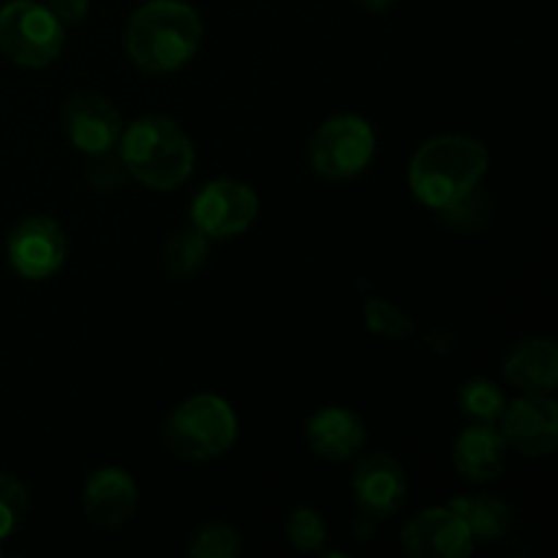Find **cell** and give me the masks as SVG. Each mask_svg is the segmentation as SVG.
Returning <instances> with one entry per match:
<instances>
[{
    "label": "cell",
    "mask_w": 558,
    "mask_h": 558,
    "mask_svg": "<svg viewBox=\"0 0 558 558\" xmlns=\"http://www.w3.org/2000/svg\"><path fill=\"white\" fill-rule=\"evenodd\" d=\"M488 172V150L480 140L463 134L434 136L425 142L409 167V185L425 207L452 210L461 205Z\"/></svg>",
    "instance_id": "1"
},
{
    "label": "cell",
    "mask_w": 558,
    "mask_h": 558,
    "mask_svg": "<svg viewBox=\"0 0 558 558\" xmlns=\"http://www.w3.org/2000/svg\"><path fill=\"white\" fill-rule=\"evenodd\" d=\"M199 47V14L180 0H150L131 14L125 27V52L131 63L150 74L183 69Z\"/></svg>",
    "instance_id": "2"
},
{
    "label": "cell",
    "mask_w": 558,
    "mask_h": 558,
    "mask_svg": "<svg viewBox=\"0 0 558 558\" xmlns=\"http://www.w3.org/2000/svg\"><path fill=\"white\" fill-rule=\"evenodd\" d=\"M118 145L131 178L153 191L180 189L194 172V142L178 120L163 114L134 120Z\"/></svg>",
    "instance_id": "3"
},
{
    "label": "cell",
    "mask_w": 558,
    "mask_h": 558,
    "mask_svg": "<svg viewBox=\"0 0 558 558\" xmlns=\"http://www.w3.org/2000/svg\"><path fill=\"white\" fill-rule=\"evenodd\" d=\"M238 441V414L223 398L202 392L185 398L163 423V445L185 461H210Z\"/></svg>",
    "instance_id": "4"
},
{
    "label": "cell",
    "mask_w": 558,
    "mask_h": 558,
    "mask_svg": "<svg viewBox=\"0 0 558 558\" xmlns=\"http://www.w3.org/2000/svg\"><path fill=\"white\" fill-rule=\"evenodd\" d=\"M63 49V25L36 0H11L0 9V52L25 69H44Z\"/></svg>",
    "instance_id": "5"
},
{
    "label": "cell",
    "mask_w": 558,
    "mask_h": 558,
    "mask_svg": "<svg viewBox=\"0 0 558 558\" xmlns=\"http://www.w3.org/2000/svg\"><path fill=\"white\" fill-rule=\"evenodd\" d=\"M376 150V131L360 114L325 120L311 140V167L327 180H347L363 172Z\"/></svg>",
    "instance_id": "6"
},
{
    "label": "cell",
    "mask_w": 558,
    "mask_h": 558,
    "mask_svg": "<svg viewBox=\"0 0 558 558\" xmlns=\"http://www.w3.org/2000/svg\"><path fill=\"white\" fill-rule=\"evenodd\" d=\"M256 216H259L256 191L232 178L210 180L191 202V223L207 240L238 238L256 221Z\"/></svg>",
    "instance_id": "7"
},
{
    "label": "cell",
    "mask_w": 558,
    "mask_h": 558,
    "mask_svg": "<svg viewBox=\"0 0 558 558\" xmlns=\"http://www.w3.org/2000/svg\"><path fill=\"white\" fill-rule=\"evenodd\" d=\"M11 267L27 281H44L54 276L65 262V234L58 221L33 216L16 223L5 243Z\"/></svg>",
    "instance_id": "8"
},
{
    "label": "cell",
    "mask_w": 558,
    "mask_h": 558,
    "mask_svg": "<svg viewBox=\"0 0 558 558\" xmlns=\"http://www.w3.org/2000/svg\"><path fill=\"white\" fill-rule=\"evenodd\" d=\"M403 550L414 558H466L474 537L452 507H430L417 512L401 532Z\"/></svg>",
    "instance_id": "9"
},
{
    "label": "cell",
    "mask_w": 558,
    "mask_h": 558,
    "mask_svg": "<svg viewBox=\"0 0 558 558\" xmlns=\"http://www.w3.org/2000/svg\"><path fill=\"white\" fill-rule=\"evenodd\" d=\"M63 129L71 145L87 156H107L123 134L118 107L98 93H76L63 107Z\"/></svg>",
    "instance_id": "10"
},
{
    "label": "cell",
    "mask_w": 558,
    "mask_h": 558,
    "mask_svg": "<svg viewBox=\"0 0 558 558\" xmlns=\"http://www.w3.org/2000/svg\"><path fill=\"white\" fill-rule=\"evenodd\" d=\"M499 420L507 447L532 458L556 450L558 407L550 396L518 398L515 403H507Z\"/></svg>",
    "instance_id": "11"
},
{
    "label": "cell",
    "mask_w": 558,
    "mask_h": 558,
    "mask_svg": "<svg viewBox=\"0 0 558 558\" xmlns=\"http://www.w3.org/2000/svg\"><path fill=\"white\" fill-rule=\"evenodd\" d=\"M354 501L371 518H387L407 499V474L396 458L376 452L357 466L352 480Z\"/></svg>",
    "instance_id": "12"
},
{
    "label": "cell",
    "mask_w": 558,
    "mask_h": 558,
    "mask_svg": "<svg viewBox=\"0 0 558 558\" xmlns=\"http://www.w3.org/2000/svg\"><path fill=\"white\" fill-rule=\"evenodd\" d=\"M136 483L125 469L104 466L87 477L85 490H82V507L85 515L98 526H123L136 510Z\"/></svg>",
    "instance_id": "13"
},
{
    "label": "cell",
    "mask_w": 558,
    "mask_h": 558,
    "mask_svg": "<svg viewBox=\"0 0 558 558\" xmlns=\"http://www.w3.org/2000/svg\"><path fill=\"white\" fill-rule=\"evenodd\" d=\"M507 441L490 423H477L458 436L452 463L472 483H490L505 472Z\"/></svg>",
    "instance_id": "14"
},
{
    "label": "cell",
    "mask_w": 558,
    "mask_h": 558,
    "mask_svg": "<svg viewBox=\"0 0 558 558\" xmlns=\"http://www.w3.org/2000/svg\"><path fill=\"white\" fill-rule=\"evenodd\" d=\"M308 445L316 456L330 461H347L365 445V425L343 407H327L308 420Z\"/></svg>",
    "instance_id": "15"
},
{
    "label": "cell",
    "mask_w": 558,
    "mask_h": 558,
    "mask_svg": "<svg viewBox=\"0 0 558 558\" xmlns=\"http://www.w3.org/2000/svg\"><path fill=\"white\" fill-rule=\"evenodd\" d=\"M505 376L526 396H550L558 387V349L550 338H529L507 357Z\"/></svg>",
    "instance_id": "16"
},
{
    "label": "cell",
    "mask_w": 558,
    "mask_h": 558,
    "mask_svg": "<svg viewBox=\"0 0 558 558\" xmlns=\"http://www.w3.org/2000/svg\"><path fill=\"white\" fill-rule=\"evenodd\" d=\"M450 507L463 518L472 537L480 543H494L510 532V507L494 496H458L450 501Z\"/></svg>",
    "instance_id": "17"
},
{
    "label": "cell",
    "mask_w": 558,
    "mask_h": 558,
    "mask_svg": "<svg viewBox=\"0 0 558 558\" xmlns=\"http://www.w3.org/2000/svg\"><path fill=\"white\" fill-rule=\"evenodd\" d=\"M207 256V238L196 227L180 229L169 238L167 251H163V262H167L169 272L174 278H191Z\"/></svg>",
    "instance_id": "18"
},
{
    "label": "cell",
    "mask_w": 558,
    "mask_h": 558,
    "mask_svg": "<svg viewBox=\"0 0 558 558\" xmlns=\"http://www.w3.org/2000/svg\"><path fill=\"white\" fill-rule=\"evenodd\" d=\"M507 407V398L494 381L474 379L461 390V409L466 417L477 420V423H494L501 417Z\"/></svg>",
    "instance_id": "19"
},
{
    "label": "cell",
    "mask_w": 558,
    "mask_h": 558,
    "mask_svg": "<svg viewBox=\"0 0 558 558\" xmlns=\"http://www.w3.org/2000/svg\"><path fill=\"white\" fill-rule=\"evenodd\" d=\"M240 534L227 523H205L194 534L189 554L194 558H234L240 554Z\"/></svg>",
    "instance_id": "20"
},
{
    "label": "cell",
    "mask_w": 558,
    "mask_h": 558,
    "mask_svg": "<svg viewBox=\"0 0 558 558\" xmlns=\"http://www.w3.org/2000/svg\"><path fill=\"white\" fill-rule=\"evenodd\" d=\"M287 534L294 548L303 550V554H316L327 543V523L322 512L311 510V507H300L289 518Z\"/></svg>",
    "instance_id": "21"
},
{
    "label": "cell",
    "mask_w": 558,
    "mask_h": 558,
    "mask_svg": "<svg viewBox=\"0 0 558 558\" xmlns=\"http://www.w3.org/2000/svg\"><path fill=\"white\" fill-rule=\"evenodd\" d=\"M27 512V490L20 480L0 474V543L20 529Z\"/></svg>",
    "instance_id": "22"
},
{
    "label": "cell",
    "mask_w": 558,
    "mask_h": 558,
    "mask_svg": "<svg viewBox=\"0 0 558 558\" xmlns=\"http://www.w3.org/2000/svg\"><path fill=\"white\" fill-rule=\"evenodd\" d=\"M365 322H368L371 332L385 338H407L414 332V322L387 300H368L365 303Z\"/></svg>",
    "instance_id": "23"
},
{
    "label": "cell",
    "mask_w": 558,
    "mask_h": 558,
    "mask_svg": "<svg viewBox=\"0 0 558 558\" xmlns=\"http://www.w3.org/2000/svg\"><path fill=\"white\" fill-rule=\"evenodd\" d=\"M47 9L58 16L60 25H76L87 16L90 0H49Z\"/></svg>",
    "instance_id": "24"
},
{
    "label": "cell",
    "mask_w": 558,
    "mask_h": 558,
    "mask_svg": "<svg viewBox=\"0 0 558 558\" xmlns=\"http://www.w3.org/2000/svg\"><path fill=\"white\" fill-rule=\"evenodd\" d=\"M354 3H357L360 9H365V11H374V14H376V11H385L387 5L392 3V0H354Z\"/></svg>",
    "instance_id": "25"
},
{
    "label": "cell",
    "mask_w": 558,
    "mask_h": 558,
    "mask_svg": "<svg viewBox=\"0 0 558 558\" xmlns=\"http://www.w3.org/2000/svg\"><path fill=\"white\" fill-rule=\"evenodd\" d=\"M0 556H3V550H0Z\"/></svg>",
    "instance_id": "26"
}]
</instances>
